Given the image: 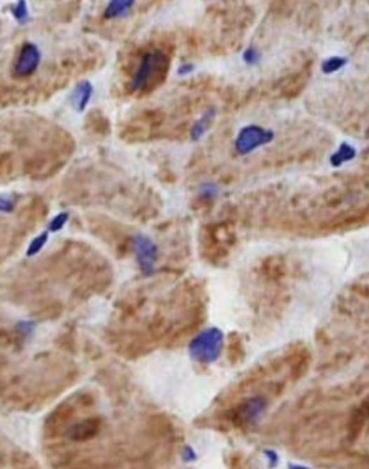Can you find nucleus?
<instances>
[{
  "instance_id": "nucleus-9",
  "label": "nucleus",
  "mask_w": 369,
  "mask_h": 469,
  "mask_svg": "<svg viewBox=\"0 0 369 469\" xmlns=\"http://www.w3.org/2000/svg\"><path fill=\"white\" fill-rule=\"evenodd\" d=\"M216 110L211 108L208 111H206L200 119L193 124L192 127V131H190V136H192V140L193 141H199L203 138V136L210 130L214 119H216Z\"/></svg>"
},
{
  "instance_id": "nucleus-21",
  "label": "nucleus",
  "mask_w": 369,
  "mask_h": 469,
  "mask_svg": "<svg viewBox=\"0 0 369 469\" xmlns=\"http://www.w3.org/2000/svg\"><path fill=\"white\" fill-rule=\"evenodd\" d=\"M193 71H194V65H193V64H182V65L178 68L177 74H178L180 77H184V75L192 74Z\"/></svg>"
},
{
  "instance_id": "nucleus-14",
  "label": "nucleus",
  "mask_w": 369,
  "mask_h": 469,
  "mask_svg": "<svg viewBox=\"0 0 369 469\" xmlns=\"http://www.w3.org/2000/svg\"><path fill=\"white\" fill-rule=\"evenodd\" d=\"M219 186L216 183L207 182L199 187V197L203 200H213L219 196Z\"/></svg>"
},
{
  "instance_id": "nucleus-15",
  "label": "nucleus",
  "mask_w": 369,
  "mask_h": 469,
  "mask_svg": "<svg viewBox=\"0 0 369 469\" xmlns=\"http://www.w3.org/2000/svg\"><path fill=\"white\" fill-rule=\"evenodd\" d=\"M12 15L19 23H26L29 20L30 15L27 9V4L25 2V0H19V2L15 4V6L12 8Z\"/></svg>"
},
{
  "instance_id": "nucleus-18",
  "label": "nucleus",
  "mask_w": 369,
  "mask_h": 469,
  "mask_svg": "<svg viewBox=\"0 0 369 469\" xmlns=\"http://www.w3.org/2000/svg\"><path fill=\"white\" fill-rule=\"evenodd\" d=\"M0 209L4 213H11L15 209V197L11 194H4L0 197Z\"/></svg>"
},
{
  "instance_id": "nucleus-22",
  "label": "nucleus",
  "mask_w": 369,
  "mask_h": 469,
  "mask_svg": "<svg viewBox=\"0 0 369 469\" xmlns=\"http://www.w3.org/2000/svg\"><path fill=\"white\" fill-rule=\"evenodd\" d=\"M290 469H307V468H303V466H292Z\"/></svg>"
},
{
  "instance_id": "nucleus-16",
  "label": "nucleus",
  "mask_w": 369,
  "mask_h": 469,
  "mask_svg": "<svg viewBox=\"0 0 369 469\" xmlns=\"http://www.w3.org/2000/svg\"><path fill=\"white\" fill-rule=\"evenodd\" d=\"M243 61L246 64H248V65H250V67L257 65L262 61V53L259 52L257 48L250 46V48H248V49H246L243 52Z\"/></svg>"
},
{
  "instance_id": "nucleus-1",
  "label": "nucleus",
  "mask_w": 369,
  "mask_h": 469,
  "mask_svg": "<svg viewBox=\"0 0 369 469\" xmlns=\"http://www.w3.org/2000/svg\"><path fill=\"white\" fill-rule=\"evenodd\" d=\"M170 67V58L161 49H152L147 52L140 61L133 79L131 90L134 93L149 91L151 88L164 81Z\"/></svg>"
},
{
  "instance_id": "nucleus-7",
  "label": "nucleus",
  "mask_w": 369,
  "mask_h": 469,
  "mask_svg": "<svg viewBox=\"0 0 369 469\" xmlns=\"http://www.w3.org/2000/svg\"><path fill=\"white\" fill-rule=\"evenodd\" d=\"M101 426L102 422L100 418H89L71 426V429L68 430V436L74 442H86L100 433Z\"/></svg>"
},
{
  "instance_id": "nucleus-8",
  "label": "nucleus",
  "mask_w": 369,
  "mask_h": 469,
  "mask_svg": "<svg viewBox=\"0 0 369 469\" xmlns=\"http://www.w3.org/2000/svg\"><path fill=\"white\" fill-rule=\"evenodd\" d=\"M92 94H94V85H92L89 81L83 79L76 84L74 88V91L71 93V104L76 112H83L85 108L88 107Z\"/></svg>"
},
{
  "instance_id": "nucleus-2",
  "label": "nucleus",
  "mask_w": 369,
  "mask_h": 469,
  "mask_svg": "<svg viewBox=\"0 0 369 469\" xmlns=\"http://www.w3.org/2000/svg\"><path fill=\"white\" fill-rule=\"evenodd\" d=\"M224 336L223 331L211 327L201 331L189 345L190 356L204 364H211L220 357Z\"/></svg>"
},
{
  "instance_id": "nucleus-11",
  "label": "nucleus",
  "mask_w": 369,
  "mask_h": 469,
  "mask_svg": "<svg viewBox=\"0 0 369 469\" xmlns=\"http://www.w3.org/2000/svg\"><path fill=\"white\" fill-rule=\"evenodd\" d=\"M355 156H356V152H355V149L352 147V145H349L348 143H342L341 147L337 149V152L332 154L330 164L333 167H340V166L345 164L347 161L352 160Z\"/></svg>"
},
{
  "instance_id": "nucleus-3",
  "label": "nucleus",
  "mask_w": 369,
  "mask_h": 469,
  "mask_svg": "<svg viewBox=\"0 0 369 469\" xmlns=\"http://www.w3.org/2000/svg\"><path fill=\"white\" fill-rule=\"evenodd\" d=\"M274 140V133L271 130L263 128L260 126H246L243 127L234 141L236 152L240 156H248L257 150L262 145H266Z\"/></svg>"
},
{
  "instance_id": "nucleus-6",
  "label": "nucleus",
  "mask_w": 369,
  "mask_h": 469,
  "mask_svg": "<svg viewBox=\"0 0 369 469\" xmlns=\"http://www.w3.org/2000/svg\"><path fill=\"white\" fill-rule=\"evenodd\" d=\"M42 61V53L36 44L25 42L20 48L18 55V60L15 64V75L18 78H27L34 75Z\"/></svg>"
},
{
  "instance_id": "nucleus-12",
  "label": "nucleus",
  "mask_w": 369,
  "mask_h": 469,
  "mask_svg": "<svg viewBox=\"0 0 369 469\" xmlns=\"http://www.w3.org/2000/svg\"><path fill=\"white\" fill-rule=\"evenodd\" d=\"M345 64H347V58L332 56V58H328L326 61L322 62V71H323V74H333L336 71H340Z\"/></svg>"
},
{
  "instance_id": "nucleus-23",
  "label": "nucleus",
  "mask_w": 369,
  "mask_h": 469,
  "mask_svg": "<svg viewBox=\"0 0 369 469\" xmlns=\"http://www.w3.org/2000/svg\"><path fill=\"white\" fill-rule=\"evenodd\" d=\"M366 134H368V138H369V130H368V131H366Z\"/></svg>"
},
{
  "instance_id": "nucleus-13",
  "label": "nucleus",
  "mask_w": 369,
  "mask_h": 469,
  "mask_svg": "<svg viewBox=\"0 0 369 469\" xmlns=\"http://www.w3.org/2000/svg\"><path fill=\"white\" fill-rule=\"evenodd\" d=\"M48 239H49V232L41 233L39 237H36L32 242H30V245H29V248L26 251V255L27 256H35L36 253H39L43 249V246L46 245Z\"/></svg>"
},
{
  "instance_id": "nucleus-19",
  "label": "nucleus",
  "mask_w": 369,
  "mask_h": 469,
  "mask_svg": "<svg viewBox=\"0 0 369 469\" xmlns=\"http://www.w3.org/2000/svg\"><path fill=\"white\" fill-rule=\"evenodd\" d=\"M34 329H35V322H32V321H20L18 324V331L23 336L32 334Z\"/></svg>"
},
{
  "instance_id": "nucleus-5",
  "label": "nucleus",
  "mask_w": 369,
  "mask_h": 469,
  "mask_svg": "<svg viewBox=\"0 0 369 469\" xmlns=\"http://www.w3.org/2000/svg\"><path fill=\"white\" fill-rule=\"evenodd\" d=\"M267 409V399L264 396H253L241 402L233 414V422L237 426H252L260 421Z\"/></svg>"
},
{
  "instance_id": "nucleus-10",
  "label": "nucleus",
  "mask_w": 369,
  "mask_h": 469,
  "mask_svg": "<svg viewBox=\"0 0 369 469\" xmlns=\"http://www.w3.org/2000/svg\"><path fill=\"white\" fill-rule=\"evenodd\" d=\"M135 5L134 0H112L105 8L104 18L105 19H118L121 16H126L133 6Z\"/></svg>"
},
{
  "instance_id": "nucleus-17",
  "label": "nucleus",
  "mask_w": 369,
  "mask_h": 469,
  "mask_svg": "<svg viewBox=\"0 0 369 469\" xmlns=\"http://www.w3.org/2000/svg\"><path fill=\"white\" fill-rule=\"evenodd\" d=\"M68 219H69V215H68L67 212H60V213H58V215L51 220V223H49V232H59L60 229H62V227L67 225Z\"/></svg>"
},
{
  "instance_id": "nucleus-20",
  "label": "nucleus",
  "mask_w": 369,
  "mask_h": 469,
  "mask_svg": "<svg viewBox=\"0 0 369 469\" xmlns=\"http://www.w3.org/2000/svg\"><path fill=\"white\" fill-rule=\"evenodd\" d=\"M182 459L186 461V462H193V461H196V459H197V455H196V452L193 451V448H190V447H186V448H184Z\"/></svg>"
},
{
  "instance_id": "nucleus-4",
  "label": "nucleus",
  "mask_w": 369,
  "mask_h": 469,
  "mask_svg": "<svg viewBox=\"0 0 369 469\" xmlns=\"http://www.w3.org/2000/svg\"><path fill=\"white\" fill-rule=\"evenodd\" d=\"M133 249L138 262V267L145 277H149L156 271L159 260V246L145 234H137L133 239Z\"/></svg>"
}]
</instances>
